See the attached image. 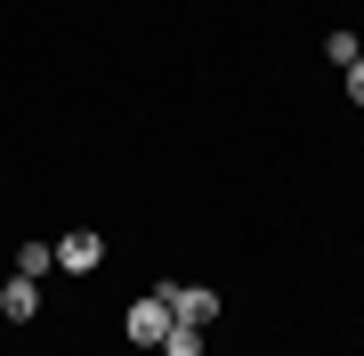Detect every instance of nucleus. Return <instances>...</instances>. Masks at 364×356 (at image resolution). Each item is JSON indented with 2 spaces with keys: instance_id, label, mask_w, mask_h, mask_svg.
<instances>
[{
  "instance_id": "39448f33",
  "label": "nucleus",
  "mask_w": 364,
  "mask_h": 356,
  "mask_svg": "<svg viewBox=\"0 0 364 356\" xmlns=\"http://www.w3.org/2000/svg\"><path fill=\"white\" fill-rule=\"evenodd\" d=\"M49 267H57V243H16V276H49Z\"/></svg>"
},
{
  "instance_id": "f257e3e1",
  "label": "nucleus",
  "mask_w": 364,
  "mask_h": 356,
  "mask_svg": "<svg viewBox=\"0 0 364 356\" xmlns=\"http://www.w3.org/2000/svg\"><path fill=\"white\" fill-rule=\"evenodd\" d=\"M122 324H130V340H138V348H162L178 316H170V300H162V284H154L146 300H130V316H122Z\"/></svg>"
},
{
  "instance_id": "7ed1b4c3",
  "label": "nucleus",
  "mask_w": 364,
  "mask_h": 356,
  "mask_svg": "<svg viewBox=\"0 0 364 356\" xmlns=\"http://www.w3.org/2000/svg\"><path fill=\"white\" fill-rule=\"evenodd\" d=\"M97 259H105V235H90V227H73V235L57 243V267H65V276H90Z\"/></svg>"
},
{
  "instance_id": "423d86ee",
  "label": "nucleus",
  "mask_w": 364,
  "mask_h": 356,
  "mask_svg": "<svg viewBox=\"0 0 364 356\" xmlns=\"http://www.w3.org/2000/svg\"><path fill=\"white\" fill-rule=\"evenodd\" d=\"M324 57H332V65H340V73H348V65H356V57H364V41H356V33H332V41H324Z\"/></svg>"
},
{
  "instance_id": "20e7f679",
  "label": "nucleus",
  "mask_w": 364,
  "mask_h": 356,
  "mask_svg": "<svg viewBox=\"0 0 364 356\" xmlns=\"http://www.w3.org/2000/svg\"><path fill=\"white\" fill-rule=\"evenodd\" d=\"M0 316H9V324H33L41 316V284L33 276H9V284H0Z\"/></svg>"
},
{
  "instance_id": "6e6552de",
  "label": "nucleus",
  "mask_w": 364,
  "mask_h": 356,
  "mask_svg": "<svg viewBox=\"0 0 364 356\" xmlns=\"http://www.w3.org/2000/svg\"><path fill=\"white\" fill-rule=\"evenodd\" d=\"M348 97H356V106H364V57H356V65H348Z\"/></svg>"
},
{
  "instance_id": "0eeeda50",
  "label": "nucleus",
  "mask_w": 364,
  "mask_h": 356,
  "mask_svg": "<svg viewBox=\"0 0 364 356\" xmlns=\"http://www.w3.org/2000/svg\"><path fill=\"white\" fill-rule=\"evenodd\" d=\"M162 356H203V332H195V324H170V340H162Z\"/></svg>"
},
{
  "instance_id": "f03ea898",
  "label": "nucleus",
  "mask_w": 364,
  "mask_h": 356,
  "mask_svg": "<svg viewBox=\"0 0 364 356\" xmlns=\"http://www.w3.org/2000/svg\"><path fill=\"white\" fill-rule=\"evenodd\" d=\"M162 300H170V316H178V324H210V316H219V291H210V284H162Z\"/></svg>"
}]
</instances>
